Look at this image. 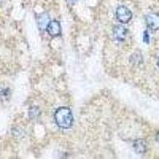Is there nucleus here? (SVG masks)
<instances>
[{"instance_id": "nucleus-9", "label": "nucleus", "mask_w": 159, "mask_h": 159, "mask_svg": "<svg viewBox=\"0 0 159 159\" xmlns=\"http://www.w3.org/2000/svg\"><path fill=\"white\" fill-rule=\"evenodd\" d=\"M8 94H9V89H5L0 91V96L1 97L7 98L8 96Z\"/></svg>"}, {"instance_id": "nucleus-11", "label": "nucleus", "mask_w": 159, "mask_h": 159, "mask_svg": "<svg viewBox=\"0 0 159 159\" xmlns=\"http://www.w3.org/2000/svg\"><path fill=\"white\" fill-rule=\"evenodd\" d=\"M157 65H158V67H159V58L158 60H157Z\"/></svg>"}, {"instance_id": "nucleus-10", "label": "nucleus", "mask_w": 159, "mask_h": 159, "mask_svg": "<svg viewBox=\"0 0 159 159\" xmlns=\"http://www.w3.org/2000/svg\"><path fill=\"white\" fill-rule=\"evenodd\" d=\"M149 40H150V38H149L148 33H147V31H145V32H144V36H143V41H144V42H146V43H148Z\"/></svg>"}, {"instance_id": "nucleus-7", "label": "nucleus", "mask_w": 159, "mask_h": 159, "mask_svg": "<svg viewBox=\"0 0 159 159\" xmlns=\"http://www.w3.org/2000/svg\"><path fill=\"white\" fill-rule=\"evenodd\" d=\"M134 148L138 154H144L147 151V143L143 139H138L134 141Z\"/></svg>"}, {"instance_id": "nucleus-1", "label": "nucleus", "mask_w": 159, "mask_h": 159, "mask_svg": "<svg viewBox=\"0 0 159 159\" xmlns=\"http://www.w3.org/2000/svg\"><path fill=\"white\" fill-rule=\"evenodd\" d=\"M56 123L62 129H69L73 123V116L69 108L65 107H59L54 114Z\"/></svg>"}, {"instance_id": "nucleus-12", "label": "nucleus", "mask_w": 159, "mask_h": 159, "mask_svg": "<svg viewBox=\"0 0 159 159\" xmlns=\"http://www.w3.org/2000/svg\"><path fill=\"white\" fill-rule=\"evenodd\" d=\"M71 2H74V1H77V0H70Z\"/></svg>"}, {"instance_id": "nucleus-13", "label": "nucleus", "mask_w": 159, "mask_h": 159, "mask_svg": "<svg viewBox=\"0 0 159 159\" xmlns=\"http://www.w3.org/2000/svg\"><path fill=\"white\" fill-rule=\"evenodd\" d=\"M2 2V0H0V3H1Z\"/></svg>"}, {"instance_id": "nucleus-4", "label": "nucleus", "mask_w": 159, "mask_h": 159, "mask_svg": "<svg viewBox=\"0 0 159 159\" xmlns=\"http://www.w3.org/2000/svg\"><path fill=\"white\" fill-rule=\"evenodd\" d=\"M46 30L51 37L55 38V37L60 36L61 33V27L57 21H51Z\"/></svg>"}, {"instance_id": "nucleus-3", "label": "nucleus", "mask_w": 159, "mask_h": 159, "mask_svg": "<svg viewBox=\"0 0 159 159\" xmlns=\"http://www.w3.org/2000/svg\"><path fill=\"white\" fill-rule=\"evenodd\" d=\"M146 22L152 30H159V15L157 13H150L146 17Z\"/></svg>"}, {"instance_id": "nucleus-8", "label": "nucleus", "mask_w": 159, "mask_h": 159, "mask_svg": "<svg viewBox=\"0 0 159 159\" xmlns=\"http://www.w3.org/2000/svg\"><path fill=\"white\" fill-rule=\"evenodd\" d=\"M39 115H40V110L38 107H33L30 109L29 116L31 119H36L37 117H38V116H39Z\"/></svg>"}, {"instance_id": "nucleus-2", "label": "nucleus", "mask_w": 159, "mask_h": 159, "mask_svg": "<svg viewBox=\"0 0 159 159\" xmlns=\"http://www.w3.org/2000/svg\"><path fill=\"white\" fill-rule=\"evenodd\" d=\"M116 18L122 23H127L131 20L132 13L127 7L120 6L116 10Z\"/></svg>"}, {"instance_id": "nucleus-6", "label": "nucleus", "mask_w": 159, "mask_h": 159, "mask_svg": "<svg viewBox=\"0 0 159 159\" xmlns=\"http://www.w3.org/2000/svg\"><path fill=\"white\" fill-rule=\"evenodd\" d=\"M37 22H38V25L39 29L42 30H44L47 29L48 25H49V22L51 21L49 15L46 14V13H43V14H42V15L38 17Z\"/></svg>"}, {"instance_id": "nucleus-5", "label": "nucleus", "mask_w": 159, "mask_h": 159, "mask_svg": "<svg viewBox=\"0 0 159 159\" xmlns=\"http://www.w3.org/2000/svg\"><path fill=\"white\" fill-rule=\"evenodd\" d=\"M113 34L115 38L119 42H124L127 35V30L121 25H116L113 30Z\"/></svg>"}]
</instances>
